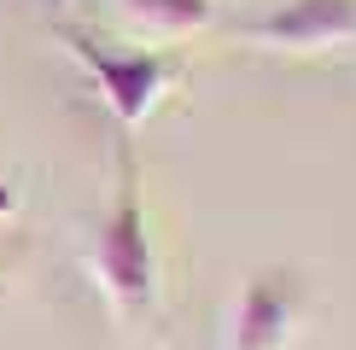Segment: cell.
<instances>
[{
  "label": "cell",
  "instance_id": "obj_2",
  "mask_svg": "<svg viewBox=\"0 0 356 350\" xmlns=\"http://www.w3.org/2000/svg\"><path fill=\"white\" fill-rule=\"evenodd\" d=\"M58 47L82 65L94 99L106 106L111 128L135 135L187 76V47H158L135 35H99L88 24H58Z\"/></svg>",
  "mask_w": 356,
  "mask_h": 350
},
{
  "label": "cell",
  "instance_id": "obj_4",
  "mask_svg": "<svg viewBox=\"0 0 356 350\" xmlns=\"http://www.w3.org/2000/svg\"><path fill=\"white\" fill-rule=\"evenodd\" d=\"M240 47L275 58H327L356 47V0H280L240 29Z\"/></svg>",
  "mask_w": 356,
  "mask_h": 350
},
{
  "label": "cell",
  "instance_id": "obj_5",
  "mask_svg": "<svg viewBox=\"0 0 356 350\" xmlns=\"http://www.w3.org/2000/svg\"><path fill=\"white\" fill-rule=\"evenodd\" d=\"M111 6L135 41H158V47H187L216 24V0H111Z\"/></svg>",
  "mask_w": 356,
  "mask_h": 350
},
{
  "label": "cell",
  "instance_id": "obj_1",
  "mask_svg": "<svg viewBox=\"0 0 356 350\" xmlns=\"http://www.w3.org/2000/svg\"><path fill=\"white\" fill-rule=\"evenodd\" d=\"M82 274L94 298L106 303L111 327L123 339H152L164 321V262L152 240V210H146V169L135 140L117 128L106 158V199L82 233Z\"/></svg>",
  "mask_w": 356,
  "mask_h": 350
},
{
  "label": "cell",
  "instance_id": "obj_6",
  "mask_svg": "<svg viewBox=\"0 0 356 350\" xmlns=\"http://www.w3.org/2000/svg\"><path fill=\"white\" fill-rule=\"evenodd\" d=\"M0 292H6V274H0Z\"/></svg>",
  "mask_w": 356,
  "mask_h": 350
},
{
  "label": "cell",
  "instance_id": "obj_3",
  "mask_svg": "<svg viewBox=\"0 0 356 350\" xmlns=\"http://www.w3.org/2000/svg\"><path fill=\"white\" fill-rule=\"evenodd\" d=\"M309 303H316V292H309L304 269H292V262L251 269L234 286L228 315H222V350H286L298 339Z\"/></svg>",
  "mask_w": 356,
  "mask_h": 350
}]
</instances>
